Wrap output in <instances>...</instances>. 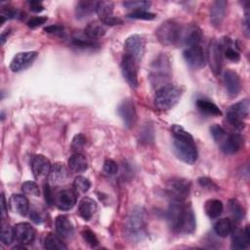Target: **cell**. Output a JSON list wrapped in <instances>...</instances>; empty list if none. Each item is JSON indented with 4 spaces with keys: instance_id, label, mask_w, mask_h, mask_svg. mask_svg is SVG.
Returning a JSON list of instances; mask_svg holds the SVG:
<instances>
[{
    "instance_id": "6da1fadb",
    "label": "cell",
    "mask_w": 250,
    "mask_h": 250,
    "mask_svg": "<svg viewBox=\"0 0 250 250\" xmlns=\"http://www.w3.org/2000/svg\"><path fill=\"white\" fill-rule=\"evenodd\" d=\"M167 220L171 229L179 233H192L196 222L192 207L184 201L173 200L167 210Z\"/></svg>"
},
{
    "instance_id": "7a4b0ae2",
    "label": "cell",
    "mask_w": 250,
    "mask_h": 250,
    "mask_svg": "<svg viewBox=\"0 0 250 250\" xmlns=\"http://www.w3.org/2000/svg\"><path fill=\"white\" fill-rule=\"evenodd\" d=\"M173 146L178 158L188 164H193L197 159V148L193 137L180 125H173Z\"/></svg>"
},
{
    "instance_id": "3957f363",
    "label": "cell",
    "mask_w": 250,
    "mask_h": 250,
    "mask_svg": "<svg viewBox=\"0 0 250 250\" xmlns=\"http://www.w3.org/2000/svg\"><path fill=\"white\" fill-rule=\"evenodd\" d=\"M146 234V215L143 208L135 207L124 223V235L132 242L142 240Z\"/></svg>"
},
{
    "instance_id": "277c9868",
    "label": "cell",
    "mask_w": 250,
    "mask_h": 250,
    "mask_svg": "<svg viewBox=\"0 0 250 250\" xmlns=\"http://www.w3.org/2000/svg\"><path fill=\"white\" fill-rule=\"evenodd\" d=\"M184 89L178 85H164L156 90L154 97L155 105L161 110L172 108L181 99Z\"/></svg>"
},
{
    "instance_id": "5b68a950",
    "label": "cell",
    "mask_w": 250,
    "mask_h": 250,
    "mask_svg": "<svg viewBox=\"0 0 250 250\" xmlns=\"http://www.w3.org/2000/svg\"><path fill=\"white\" fill-rule=\"evenodd\" d=\"M171 77V65L165 54L159 55L150 66V80L153 86H164ZM159 87V88H160Z\"/></svg>"
},
{
    "instance_id": "8992f818",
    "label": "cell",
    "mask_w": 250,
    "mask_h": 250,
    "mask_svg": "<svg viewBox=\"0 0 250 250\" xmlns=\"http://www.w3.org/2000/svg\"><path fill=\"white\" fill-rule=\"evenodd\" d=\"M182 24L168 20L162 22L156 29V37L158 41L164 46H179L180 34H181Z\"/></svg>"
},
{
    "instance_id": "52a82bcc",
    "label": "cell",
    "mask_w": 250,
    "mask_h": 250,
    "mask_svg": "<svg viewBox=\"0 0 250 250\" xmlns=\"http://www.w3.org/2000/svg\"><path fill=\"white\" fill-rule=\"evenodd\" d=\"M250 111V104L249 101L243 100L232 105H230L227 112L228 122L233 126L235 129L241 130L244 128L243 119L247 118Z\"/></svg>"
},
{
    "instance_id": "ba28073f",
    "label": "cell",
    "mask_w": 250,
    "mask_h": 250,
    "mask_svg": "<svg viewBox=\"0 0 250 250\" xmlns=\"http://www.w3.org/2000/svg\"><path fill=\"white\" fill-rule=\"evenodd\" d=\"M190 183L182 178H173L169 180L166 186V191L172 200L184 201L189 193Z\"/></svg>"
},
{
    "instance_id": "9c48e42d",
    "label": "cell",
    "mask_w": 250,
    "mask_h": 250,
    "mask_svg": "<svg viewBox=\"0 0 250 250\" xmlns=\"http://www.w3.org/2000/svg\"><path fill=\"white\" fill-rule=\"evenodd\" d=\"M201 39H202V32L197 25L191 24V23L182 24L179 45H183L187 47L199 45Z\"/></svg>"
},
{
    "instance_id": "30bf717a",
    "label": "cell",
    "mask_w": 250,
    "mask_h": 250,
    "mask_svg": "<svg viewBox=\"0 0 250 250\" xmlns=\"http://www.w3.org/2000/svg\"><path fill=\"white\" fill-rule=\"evenodd\" d=\"M113 3L109 1H99L96 6V13L104 25L121 24L122 21L113 15Z\"/></svg>"
},
{
    "instance_id": "8fae6325",
    "label": "cell",
    "mask_w": 250,
    "mask_h": 250,
    "mask_svg": "<svg viewBox=\"0 0 250 250\" xmlns=\"http://www.w3.org/2000/svg\"><path fill=\"white\" fill-rule=\"evenodd\" d=\"M146 42L143 36L139 34H133L129 36L124 44L125 55H128L136 60L138 62L145 53Z\"/></svg>"
},
{
    "instance_id": "7c38bea8",
    "label": "cell",
    "mask_w": 250,
    "mask_h": 250,
    "mask_svg": "<svg viewBox=\"0 0 250 250\" xmlns=\"http://www.w3.org/2000/svg\"><path fill=\"white\" fill-rule=\"evenodd\" d=\"M121 71L127 83L132 88H137L139 85V82H138V68H137L136 60L124 54L121 60Z\"/></svg>"
},
{
    "instance_id": "4fadbf2b",
    "label": "cell",
    "mask_w": 250,
    "mask_h": 250,
    "mask_svg": "<svg viewBox=\"0 0 250 250\" xmlns=\"http://www.w3.org/2000/svg\"><path fill=\"white\" fill-rule=\"evenodd\" d=\"M223 51L219 42L213 40L210 42L207 51V60L211 70L216 74H220L223 64Z\"/></svg>"
},
{
    "instance_id": "5bb4252c",
    "label": "cell",
    "mask_w": 250,
    "mask_h": 250,
    "mask_svg": "<svg viewBox=\"0 0 250 250\" xmlns=\"http://www.w3.org/2000/svg\"><path fill=\"white\" fill-rule=\"evenodd\" d=\"M183 55L186 62L194 68H201L205 65V62H206L205 53L199 45L187 47Z\"/></svg>"
},
{
    "instance_id": "9a60e30c",
    "label": "cell",
    "mask_w": 250,
    "mask_h": 250,
    "mask_svg": "<svg viewBox=\"0 0 250 250\" xmlns=\"http://www.w3.org/2000/svg\"><path fill=\"white\" fill-rule=\"evenodd\" d=\"M37 58V52L35 51H27V52H21L18 53L12 60L10 63V68L14 72H20L21 70H24L29 65L32 64V62Z\"/></svg>"
},
{
    "instance_id": "2e32d148",
    "label": "cell",
    "mask_w": 250,
    "mask_h": 250,
    "mask_svg": "<svg viewBox=\"0 0 250 250\" xmlns=\"http://www.w3.org/2000/svg\"><path fill=\"white\" fill-rule=\"evenodd\" d=\"M244 140L239 134H227L223 141L218 145L220 149L226 154H233L241 149Z\"/></svg>"
},
{
    "instance_id": "e0dca14e",
    "label": "cell",
    "mask_w": 250,
    "mask_h": 250,
    "mask_svg": "<svg viewBox=\"0 0 250 250\" xmlns=\"http://www.w3.org/2000/svg\"><path fill=\"white\" fill-rule=\"evenodd\" d=\"M117 112L127 128H131L134 125L137 118V114L135 104L132 100L126 99L122 101L117 108Z\"/></svg>"
},
{
    "instance_id": "ac0fdd59",
    "label": "cell",
    "mask_w": 250,
    "mask_h": 250,
    "mask_svg": "<svg viewBox=\"0 0 250 250\" xmlns=\"http://www.w3.org/2000/svg\"><path fill=\"white\" fill-rule=\"evenodd\" d=\"M15 239L23 245L30 244L35 238V229L28 223H19L14 227Z\"/></svg>"
},
{
    "instance_id": "d6986e66",
    "label": "cell",
    "mask_w": 250,
    "mask_h": 250,
    "mask_svg": "<svg viewBox=\"0 0 250 250\" xmlns=\"http://www.w3.org/2000/svg\"><path fill=\"white\" fill-rule=\"evenodd\" d=\"M52 165L44 155L37 154L31 159V170L36 179H44L49 176Z\"/></svg>"
},
{
    "instance_id": "ffe728a7",
    "label": "cell",
    "mask_w": 250,
    "mask_h": 250,
    "mask_svg": "<svg viewBox=\"0 0 250 250\" xmlns=\"http://www.w3.org/2000/svg\"><path fill=\"white\" fill-rule=\"evenodd\" d=\"M223 80L226 90L230 97H235L240 92L241 82L238 74L235 71L231 69H227L224 72Z\"/></svg>"
},
{
    "instance_id": "44dd1931",
    "label": "cell",
    "mask_w": 250,
    "mask_h": 250,
    "mask_svg": "<svg viewBox=\"0 0 250 250\" xmlns=\"http://www.w3.org/2000/svg\"><path fill=\"white\" fill-rule=\"evenodd\" d=\"M76 203V194L70 189H62L56 193L55 204L62 211L70 210Z\"/></svg>"
},
{
    "instance_id": "7402d4cb",
    "label": "cell",
    "mask_w": 250,
    "mask_h": 250,
    "mask_svg": "<svg viewBox=\"0 0 250 250\" xmlns=\"http://www.w3.org/2000/svg\"><path fill=\"white\" fill-rule=\"evenodd\" d=\"M231 248L232 249H246L250 244L249 227L244 229H237L231 231Z\"/></svg>"
},
{
    "instance_id": "603a6c76",
    "label": "cell",
    "mask_w": 250,
    "mask_h": 250,
    "mask_svg": "<svg viewBox=\"0 0 250 250\" xmlns=\"http://www.w3.org/2000/svg\"><path fill=\"white\" fill-rule=\"evenodd\" d=\"M227 1L217 0L213 2L210 9V21L214 26H220L223 22L227 12Z\"/></svg>"
},
{
    "instance_id": "cb8c5ba5",
    "label": "cell",
    "mask_w": 250,
    "mask_h": 250,
    "mask_svg": "<svg viewBox=\"0 0 250 250\" xmlns=\"http://www.w3.org/2000/svg\"><path fill=\"white\" fill-rule=\"evenodd\" d=\"M69 178V172L62 163H55L52 165L49 180L53 185H62L64 184Z\"/></svg>"
},
{
    "instance_id": "d4e9b609",
    "label": "cell",
    "mask_w": 250,
    "mask_h": 250,
    "mask_svg": "<svg viewBox=\"0 0 250 250\" xmlns=\"http://www.w3.org/2000/svg\"><path fill=\"white\" fill-rule=\"evenodd\" d=\"M11 210L21 216H25L29 210V202L22 194H13L9 199Z\"/></svg>"
},
{
    "instance_id": "484cf974",
    "label": "cell",
    "mask_w": 250,
    "mask_h": 250,
    "mask_svg": "<svg viewBox=\"0 0 250 250\" xmlns=\"http://www.w3.org/2000/svg\"><path fill=\"white\" fill-rule=\"evenodd\" d=\"M56 230L58 234L62 238H69L74 233V228L72 223L66 216L61 215L56 219Z\"/></svg>"
},
{
    "instance_id": "4316f807",
    "label": "cell",
    "mask_w": 250,
    "mask_h": 250,
    "mask_svg": "<svg viewBox=\"0 0 250 250\" xmlns=\"http://www.w3.org/2000/svg\"><path fill=\"white\" fill-rule=\"evenodd\" d=\"M106 27L102 21H92L88 23L84 29V34L88 39L93 41L103 37L105 34Z\"/></svg>"
},
{
    "instance_id": "83f0119b",
    "label": "cell",
    "mask_w": 250,
    "mask_h": 250,
    "mask_svg": "<svg viewBox=\"0 0 250 250\" xmlns=\"http://www.w3.org/2000/svg\"><path fill=\"white\" fill-rule=\"evenodd\" d=\"M97 202L90 197H83L79 202V215L86 221L90 220L97 211Z\"/></svg>"
},
{
    "instance_id": "f1b7e54d",
    "label": "cell",
    "mask_w": 250,
    "mask_h": 250,
    "mask_svg": "<svg viewBox=\"0 0 250 250\" xmlns=\"http://www.w3.org/2000/svg\"><path fill=\"white\" fill-rule=\"evenodd\" d=\"M68 167L74 173H81L87 170L88 161L85 155L80 152L72 154L68 159Z\"/></svg>"
},
{
    "instance_id": "f546056e",
    "label": "cell",
    "mask_w": 250,
    "mask_h": 250,
    "mask_svg": "<svg viewBox=\"0 0 250 250\" xmlns=\"http://www.w3.org/2000/svg\"><path fill=\"white\" fill-rule=\"evenodd\" d=\"M97 2L94 1H79L75 7L76 18L81 20L90 17L94 12H96Z\"/></svg>"
},
{
    "instance_id": "4dcf8cb0",
    "label": "cell",
    "mask_w": 250,
    "mask_h": 250,
    "mask_svg": "<svg viewBox=\"0 0 250 250\" xmlns=\"http://www.w3.org/2000/svg\"><path fill=\"white\" fill-rule=\"evenodd\" d=\"M223 209H224L223 202L219 199H209L205 202V205H204L205 213L211 219L218 218L222 214Z\"/></svg>"
},
{
    "instance_id": "1f68e13d",
    "label": "cell",
    "mask_w": 250,
    "mask_h": 250,
    "mask_svg": "<svg viewBox=\"0 0 250 250\" xmlns=\"http://www.w3.org/2000/svg\"><path fill=\"white\" fill-rule=\"evenodd\" d=\"M214 230L219 236L226 237L233 230V223L229 218H222L215 223Z\"/></svg>"
},
{
    "instance_id": "d6a6232c",
    "label": "cell",
    "mask_w": 250,
    "mask_h": 250,
    "mask_svg": "<svg viewBox=\"0 0 250 250\" xmlns=\"http://www.w3.org/2000/svg\"><path fill=\"white\" fill-rule=\"evenodd\" d=\"M196 106L198 109L206 114L214 115V116H220L222 115L221 109L212 102L207 100H197L196 101Z\"/></svg>"
},
{
    "instance_id": "836d02e7",
    "label": "cell",
    "mask_w": 250,
    "mask_h": 250,
    "mask_svg": "<svg viewBox=\"0 0 250 250\" xmlns=\"http://www.w3.org/2000/svg\"><path fill=\"white\" fill-rule=\"evenodd\" d=\"M44 247L50 250H65L67 246L62 240L54 233H49L44 239Z\"/></svg>"
},
{
    "instance_id": "e575fe53",
    "label": "cell",
    "mask_w": 250,
    "mask_h": 250,
    "mask_svg": "<svg viewBox=\"0 0 250 250\" xmlns=\"http://www.w3.org/2000/svg\"><path fill=\"white\" fill-rule=\"evenodd\" d=\"M229 211H230L231 216H232L234 221L239 222L243 219V217H244L243 207L241 206V204L236 199H234V198L230 199L229 201Z\"/></svg>"
},
{
    "instance_id": "d590c367",
    "label": "cell",
    "mask_w": 250,
    "mask_h": 250,
    "mask_svg": "<svg viewBox=\"0 0 250 250\" xmlns=\"http://www.w3.org/2000/svg\"><path fill=\"white\" fill-rule=\"evenodd\" d=\"M73 188L77 193L83 194L89 190V188H91V183L87 178L83 176H78L73 181Z\"/></svg>"
},
{
    "instance_id": "8d00e7d4",
    "label": "cell",
    "mask_w": 250,
    "mask_h": 250,
    "mask_svg": "<svg viewBox=\"0 0 250 250\" xmlns=\"http://www.w3.org/2000/svg\"><path fill=\"white\" fill-rule=\"evenodd\" d=\"M24 13L18 9L14 8H3L0 13V18H1V24L4 23V21L8 19H22L24 16Z\"/></svg>"
},
{
    "instance_id": "74e56055",
    "label": "cell",
    "mask_w": 250,
    "mask_h": 250,
    "mask_svg": "<svg viewBox=\"0 0 250 250\" xmlns=\"http://www.w3.org/2000/svg\"><path fill=\"white\" fill-rule=\"evenodd\" d=\"M15 239V232H14V228L10 227L8 224H5L2 222V227H1V241L9 245L13 242Z\"/></svg>"
},
{
    "instance_id": "f35d334b",
    "label": "cell",
    "mask_w": 250,
    "mask_h": 250,
    "mask_svg": "<svg viewBox=\"0 0 250 250\" xmlns=\"http://www.w3.org/2000/svg\"><path fill=\"white\" fill-rule=\"evenodd\" d=\"M149 1H126L123 2V6L128 9L132 10V12H137V11H146L147 8L150 6Z\"/></svg>"
},
{
    "instance_id": "ab89813d",
    "label": "cell",
    "mask_w": 250,
    "mask_h": 250,
    "mask_svg": "<svg viewBox=\"0 0 250 250\" xmlns=\"http://www.w3.org/2000/svg\"><path fill=\"white\" fill-rule=\"evenodd\" d=\"M21 190L26 195H31V196H39L40 195V189H39L38 185L32 181L24 182L21 185Z\"/></svg>"
},
{
    "instance_id": "60d3db41",
    "label": "cell",
    "mask_w": 250,
    "mask_h": 250,
    "mask_svg": "<svg viewBox=\"0 0 250 250\" xmlns=\"http://www.w3.org/2000/svg\"><path fill=\"white\" fill-rule=\"evenodd\" d=\"M210 132H211V135L217 145H219L227 135V132L225 131V129L222 126H220L219 124L212 125L210 127Z\"/></svg>"
},
{
    "instance_id": "b9f144b4",
    "label": "cell",
    "mask_w": 250,
    "mask_h": 250,
    "mask_svg": "<svg viewBox=\"0 0 250 250\" xmlns=\"http://www.w3.org/2000/svg\"><path fill=\"white\" fill-rule=\"evenodd\" d=\"M156 15L153 13H149L147 11H137V12H132L128 14V18L130 19H135V20H145V21H151L155 19Z\"/></svg>"
},
{
    "instance_id": "7bdbcfd3",
    "label": "cell",
    "mask_w": 250,
    "mask_h": 250,
    "mask_svg": "<svg viewBox=\"0 0 250 250\" xmlns=\"http://www.w3.org/2000/svg\"><path fill=\"white\" fill-rule=\"evenodd\" d=\"M72 44L75 46V47H78V48H95L96 46H98V44L91 40V39H85V38H73L72 39Z\"/></svg>"
},
{
    "instance_id": "ee69618b",
    "label": "cell",
    "mask_w": 250,
    "mask_h": 250,
    "mask_svg": "<svg viewBox=\"0 0 250 250\" xmlns=\"http://www.w3.org/2000/svg\"><path fill=\"white\" fill-rule=\"evenodd\" d=\"M84 240L92 247H96L98 246L99 244V240L96 236V234L91 230V229H84L82 232H81Z\"/></svg>"
},
{
    "instance_id": "f6af8a7d",
    "label": "cell",
    "mask_w": 250,
    "mask_h": 250,
    "mask_svg": "<svg viewBox=\"0 0 250 250\" xmlns=\"http://www.w3.org/2000/svg\"><path fill=\"white\" fill-rule=\"evenodd\" d=\"M85 144H86V138L82 134H77L72 139L71 146L73 149H75L77 152H79V150H81L84 147Z\"/></svg>"
},
{
    "instance_id": "bcb514c9",
    "label": "cell",
    "mask_w": 250,
    "mask_h": 250,
    "mask_svg": "<svg viewBox=\"0 0 250 250\" xmlns=\"http://www.w3.org/2000/svg\"><path fill=\"white\" fill-rule=\"evenodd\" d=\"M118 167L115 161L112 159H106L104 163V171L108 175H114L117 173Z\"/></svg>"
},
{
    "instance_id": "7dc6e473",
    "label": "cell",
    "mask_w": 250,
    "mask_h": 250,
    "mask_svg": "<svg viewBox=\"0 0 250 250\" xmlns=\"http://www.w3.org/2000/svg\"><path fill=\"white\" fill-rule=\"evenodd\" d=\"M198 183H199V185H200L202 188H206V189H209V190H217V189H218L217 185H216L211 179H209V178H207V177H201V178H199V179H198Z\"/></svg>"
},
{
    "instance_id": "c3c4849f",
    "label": "cell",
    "mask_w": 250,
    "mask_h": 250,
    "mask_svg": "<svg viewBox=\"0 0 250 250\" xmlns=\"http://www.w3.org/2000/svg\"><path fill=\"white\" fill-rule=\"evenodd\" d=\"M48 18L45 16H38V17H33L31 18L28 21H27V25L31 28H36L40 25H42L43 23H45L47 21Z\"/></svg>"
},
{
    "instance_id": "681fc988",
    "label": "cell",
    "mask_w": 250,
    "mask_h": 250,
    "mask_svg": "<svg viewBox=\"0 0 250 250\" xmlns=\"http://www.w3.org/2000/svg\"><path fill=\"white\" fill-rule=\"evenodd\" d=\"M44 196H45V200L46 203L49 206H52L53 204H55V195H53L52 189L50 188V185L48 183L44 184Z\"/></svg>"
},
{
    "instance_id": "f907efd6",
    "label": "cell",
    "mask_w": 250,
    "mask_h": 250,
    "mask_svg": "<svg viewBox=\"0 0 250 250\" xmlns=\"http://www.w3.org/2000/svg\"><path fill=\"white\" fill-rule=\"evenodd\" d=\"M28 5H29L30 10L32 12H35V13H39V12L43 11V9H44L42 3L39 2V1H29Z\"/></svg>"
},
{
    "instance_id": "816d5d0a",
    "label": "cell",
    "mask_w": 250,
    "mask_h": 250,
    "mask_svg": "<svg viewBox=\"0 0 250 250\" xmlns=\"http://www.w3.org/2000/svg\"><path fill=\"white\" fill-rule=\"evenodd\" d=\"M63 27L62 25H50L44 28V30L48 33H57V32H61L62 31Z\"/></svg>"
},
{
    "instance_id": "f5cc1de1",
    "label": "cell",
    "mask_w": 250,
    "mask_h": 250,
    "mask_svg": "<svg viewBox=\"0 0 250 250\" xmlns=\"http://www.w3.org/2000/svg\"><path fill=\"white\" fill-rule=\"evenodd\" d=\"M7 213V208H6V199L4 194H1V216H2V220H4L5 216Z\"/></svg>"
},
{
    "instance_id": "db71d44e",
    "label": "cell",
    "mask_w": 250,
    "mask_h": 250,
    "mask_svg": "<svg viewBox=\"0 0 250 250\" xmlns=\"http://www.w3.org/2000/svg\"><path fill=\"white\" fill-rule=\"evenodd\" d=\"M30 218H31V220L32 221H34L35 223H41L42 221H43V218L41 217V215L38 213V212H36V211H32L31 213H30Z\"/></svg>"
},
{
    "instance_id": "11a10c76",
    "label": "cell",
    "mask_w": 250,
    "mask_h": 250,
    "mask_svg": "<svg viewBox=\"0 0 250 250\" xmlns=\"http://www.w3.org/2000/svg\"><path fill=\"white\" fill-rule=\"evenodd\" d=\"M9 30H6V32H3L2 34H1V43H2V45L5 43V40H6V37L8 36V32Z\"/></svg>"
},
{
    "instance_id": "9f6ffc18",
    "label": "cell",
    "mask_w": 250,
    "mask_h": 250,
    "mask_svg": "<svg viewBox=\"0 0 250 250\" xmlns=\"http://www.w3.org/2000/svg\"><path fill=\"white\" fill-rule=\"evenodd\" d=\"M13 249H14V250H15V249H22V250H25V247L23 246V244H21V245L14 246V247H13Z\"/></svg>"
}]
</instances>
